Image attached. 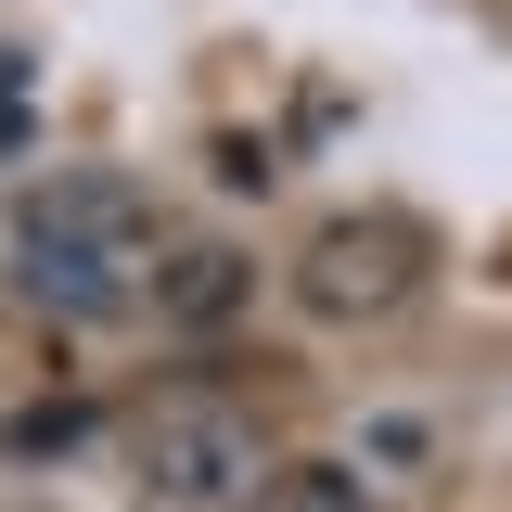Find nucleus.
<instances>
[{
    "instance_id": "obj_3",
    "label": "nucleus",
    "mask_w": 512,
    "mask_h": 512,
    "mask_svg": "<svg viewBox=\"0 0 512 512\" xmlns=\"http://www.w3.org/2000/svg\"><path fill=\"white\" fill-rule=\"evenodd\" d=\"M26 231H39V244H90V256H154V205H141V180H116V167H64V180L26 205Z\"/></svg>"
},
{
    "instance_id": "obj_4",
    "label": "nucleus",
    "mask_w": 512,
    "mask_h": 512,
    "mask_svg": "<svg viewBox=\"0 0 512 512\" xmlns=\"http://www.w3.org/2000/svg\"><path fill=\"white\" fill-rule=\"evenodd\" d=\"M141 308L167 320V333H231L256 308V256L244 244H167L141 269Z\"/></svg>"
},
{
    "instance_id": "obj_5",
    "label": "nucleus",
    "mask_w": 512,
    "mask_h": 512,
    "mask_svg": "<svg viewBox=\"0 0 512 512\" xmlns=\"http://www.w3.org/2000/svg\"><path fill=\"white\" fill-rule=\"evenodd\" d=\"M141 269H154V256H90V244H39V231H13V295H26V308H64V320L141 308Z\"/></svg>"
},
{
    "instance_id": "obj_6",
    "label": "nucleus",
    "mask_w": 512,
    "mask_h": 512,
    "mask_svg": "<svg viewBox=\"0 0 512 512\" xmlns=\"http://www.w3.org/2000/svg\"><path fill=\"white\" fill-rule=\"evenodd\" d=\"M244 512H372V500H359V474H346V461H282Z\"/></svg>"
},
{
    "instance_id": "obj_7",
    "label": "nucleus",
    "mask_w": 512,
    "mask_h": 512,
    "mask_svg": "<svg viewBox=\"0 0 512 512\" xmlns=\"http://www.w3.org/2000/svg\"><path fill=\"white\" fill-rule=\"evenodd\" d=\"M359 461H384V474H423V461H436V423H423V410H372V423H359Z\"/></svg>"
},
{
    "instance_id": "obj_2",
    "label": "nucleus",
    "mask_w": 512,
    "mask_h": 512,
    "mask_svg": "<svg viewBox=\"0 0 512 512\" xmlns=\"http://www.w3.org/2000/svg\"><path fill=\"white\" fill-rule=\"evenodd\" d=\"M410 282H423V231L410 218H333L308 244V269H295V295L320 320H384Z\"/></svg>"
},
{
    "instance_id": "obj_1",
    "label": "nucleus",
    "mask_w": 512,
    "mask_h": 512,
    "mask_svg": "<svg viewBox=\"0 0 512 512\" xmlns=\"http://www.w3.org/2000/svg\"><path fill=\"white\" fill-rule=\"evenodd\" d=\"M141 487L167 512H218V500H256L269 487V448H256L244 410H167L141 436Z\"/></svg>"
}]
</instances>
